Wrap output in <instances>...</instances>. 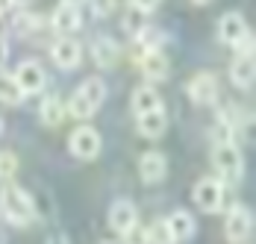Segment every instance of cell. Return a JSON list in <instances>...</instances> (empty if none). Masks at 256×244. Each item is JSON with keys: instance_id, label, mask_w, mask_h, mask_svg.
<instances>
[{"instance_id": "6da1fadb", "label": "cell", "mask_w": 256, "mask_h": 244, "mask_svg": "<svg viewBox=\"0 0 256 244\" xmlns=\"http://www.w3.org/2000/svg\"><path fill=\"white\" fill-rule=\"evenodd\" d=\"M0 212H3V218L9 220V224L26 226L30 220L36 218V203H32V197L26 194L24 188H18V186L9 182L0 192Z\"/></svg>"}, {"instance_id": "7a4b0ae2", "label": "cell", "mask_w": 256, "mask_h": 244, "mask_svg": "<svg viewBox=\"0 0 256 244\" xmlns=\"http://www.w3.org/2000/svg\"><path fill=\"white\" fill-rule=\"evenodd\" d=\"M212 162H215L218 174H221L227 182L242 180V174H244V156H242V150H238L236 144H215V150H212Z\"/></svg>"}, {"instance_id": "3957f363", "label": "cell", "mask_w": 256, "mask_h": 244, "mask_svg": "<svg viewBox=\"0 0 256 244\" xmlns=\"http://www.w3.org/2000/svg\"><path fill=\"white\" fill-rule=\"evenodd\" d=\"M250 230H254V212L248 206L236 203L230 212H227V218H224V236H227V242L242 244L250 236Z\"/></svg>"}, {"instance_id": "277c9868", "label": "cell", "mask_w": 256, "mask_h": 244, "mask_svg": "<svg viewBox=\"0 0 256 244\" xmlns=\"http://www.w3.org/2000/svg\"><path fill=\"white\" fill-rule=\"evenodd\" d=\"M68 150L77 156V159H94L98 153H100V132L94 130V126H77L74 132H71V138H68Z\"/></svg>"}, {"instance_id": "5b68a950", "label": "cell", "mask_w": 256, "mask_h": 244, "mask_svg": "<svg viewBox=\"0 0 256 244\" xmlns=\"http://www.w3.org/2000/svg\"><path fill=\"white\" fill-rule=\"evenodd\" d=\"M194 203L204 209V212H221L224 209V182L221 180H212L206 176L194 186Z\"/></svg>"}, {"instance_id": "8992f818", "label": "cell", "mask_w": 256, "mask_h": 244, "mask_svg": "<svg viewBox=\"0 0 256 244\" xmlns=\"http://www.w3.org/2000/svg\"><path fill=\"white\" fill-rule=\"evenodd\" d=\"M12 80L18 82V88H21L24 94H38V92L44 88V82H48L44 68H42L38 62H32V59L21 62V65L15 68V74H12Z\"/></svg>"}, {"instance_id": "52a82bcc", "label": "cell", "mask_w": 256, "mask_h": 244, "mask_svg": "<svg viewBox=\"0 0 256 244\" xmlns=\"http://www.w3.org/2000/svg\"><path fill=\"white\" fill-rule=\"evenodd\" d=\"M188 98L192 103H198V106H212L215 100H218V80H215V74L209 71H200L192 76V82H188Z\"/></svg>"}, {"instance_id": "ba28073f", "label": "cell", "mask_w": 256, "mask_h": 244, "mask_svg": "<svg viewBox=\"0 0 256 244\" xmlns=\"http://www.w3.org/2000/svg\"><path fill=\"white\" fill-rule=\"evenodd\" d=\"M50 24L56 32H62V36H68V32H77L80 24H82V15H80V6L74 0H62L56 9H53V18Z\"/></svg>"}, {"instance_id": "9c48e42d", "label": "cell", "mask_w": 256, "mask_h": 244, "mask_svg": "<svg viewBox=\"0 0 256 244\" xmlns=\"http://www.w3.org/2000/svg\"><path fill=\"white\" fill-rule=\"evenodd\" d=\"M248 32H250V30H248V21H244L242 12H227V15L218 21V38H221L224 44H230V48H236Z\"/></svg>"}, {"instance_id": "30bf717a", "label": "cell", "mask_w": 256, "mask_h": 244, "mask_svg": "<svg viewBox=\"0 0 256 244\" xmlns=\"http://www.w3.org/2000/svg\"><path fill=\"white\" fill-rule=\"evenodd\" d=\"M136 224H138V209H136L130 200H115L112 209H109V226H112L118 236H124V232H130Z\"/></svg>"}, {"instance_id": "8fae6325", "label": "cell", "mask_w": 256, "mask_h": 244, "mask_svg": "<svg viewBox=\"0 0 256 244\" xmlns=\"http://www.w3.org/2000/svg\"><path fill=\"white\" fill-rule=\"evenodd\" d=\"M50 56L62 71H71V68H77L80 59H82V48H80L77 38H59V42H53Z\"/></svg>"}, {"instance_id": "7c38bea8", "label": "cell", "mask_w": 256, "mask_h": 244, "mask_svg": "<svg viewBox=\"0 0 256 244\" xmlns=\"http://www.w3.org/2000/svg\"><path fill=\"white\" fill-rule=\"evenodd\" d=\"M138 68H142V74H144L150 82H159V80H165V76L171 74V62H168V56H165L162 50H148V53H142Z\"/></svg>"}, {"instance_id": "4fadbf2b", "label": "cell", "mask_w": 256, "mask_h": 244, "mask_svg": "<svg viewBox=\"0 0 256 244\" xmlns=\"http://www.w3.org/2000/svg\"><path fill=\"white\" fill-rule=\"evenodd\" d=\"M165 174H168V162H165V156H162L159 150L142 153V159H138V176H142L144 182H159Z\"/></svg>"}, {"instance_id": "5bb4252c", "label": "cell", "mask_w": 256, "mask_h": 244, "mask_svg": "<svg viewBox=\"0 0 256 244\" xmlns=\"http://www.w3.org/2000/svg\"><path fill=\"white\" fill-rule=\"evenodd\" d=\"M165 226H168V232H171V238H174V242H188V238L194 236V230H198L194 218H192L186 209L171 212V215L165 218Z\"/></svg>"}, {"instance_id": "9a60e30c", "label": "cell", "mask_w": 256, "mask_h": 244, "mask_svg": "<svg viewBox=\"0 0 256 244\" xmlns=\"http://www.w3.org/2000/svg\"><path fill=\"white\" fill-rule=\"evenodd\" d=\"M130 106H132V112L138 118V115H148V112L162 109V98H159V92H156L154 86H138L132 92V98H130Z\"/></svg>"}, {"instance_id": "2e32d148", "label": "cell", "mask_w": 256, "mask_h": 244, "mask_svg": "<svg viewBox=\"0 0 256 244\" xmlns=\"http://www.w3.org/2000/svg\"><path fill=\"white\" fill-rule=\"evenodd\" d=\"M230 80L238 88H250L256 80V62L254 56H236L230 65Z\"/></svg>"}, {"instance_id": "e0dca14e", "label": "cell", "mask_w": 256, "mask_h": 244, "mask_svg": "<svg viewBox=\"0 0 256 244\" xmlns=\"http://www.w3.org/2000/svg\"><path fill=\"white\" fill-rule=\"evenodd\" d=\"M92 56H94V62H98L100 68H112V65L118 62V56H121V48L115 44V38L98 36L94 44H92Z\"/></svg>"}, {"instance_id": "ac0fdd59", "label": "cell", "mask_w": 256, "mask_h": 244, "mask_svg": "<svg viewBox=\"0 0 256 244\" xmlns=\"http://www.w3.org/2000/svg\"><path fill=\"white\" fill-rule=\"evenodd\" d=\"M165 130H168V115H165L162 109L148 112V115H138V132H142L144 138H159Z\"/></svg>"}, {"instance_id": "d6986e66", "label": "cell", "mask_w": 256, "mask_h": 244, "mask_svg": "<svg viewBox=\"0 0 256 244\" xmlns=\"http://www.w3.org/2000/svg\"><path fill=\"white\" fill-rule=\"evenodd\" d=\"M77 92L82 94V100H86V103H88V106H92L94 112L100 109L103 100H106V86H103L100 76H88V80H86V82L80 86Z\"/></svg>"}, {"instance_id": "ffe728a7", "label": "cell", "mask_w": 256, "mask_h": 244, "mask_svg": "<svg viewBox=\"0 0 256 244\" xmlns=\"http://www.w3.org/2000/svg\"><path fill=\"white\" fill-rule=\"evenodd\" d=\"M42 121L48 124V126H59L62 118H65V103L56 98V94H48V98L42 100Z\"/></svg>"}, {"instance_id": "44dd1931", "label": "cell", "mask_w": 256, "mask_h": 244, "mask_svg": "<svg viewBox=\"0 0 256 244\" xmlns=\"http://www.w3.org/2000/svg\"><path fill=\"white\" fill-rule=\"evenodd\" d=\"M136 38H138L142 50L148 53V50H162V44L168 42V32H165V30H159V26H150V24H148L142 32H138V36H136Z\"/></svg>"}, {"instance_id": "7402d4cb", "label": "cell", "mask_w": 256, "mask_h": 244, "mask_svg": "<svg viewBox=\"0 0 256 244\" xmlns=\"http://www.w3.org/2000/svg\"><path fill=\"white\" fill-rule=\"evenodd\" d=\"M0 100L9 103V106H18L24 100V92L18 88V82L12 80V74H6V71H0Z\"/></svg>"}, {"instance_id": "603a6c76", "label": "cell", "mask_w": 256, "mask_h": 244, "mask_svg": "<svg viewBox=\"0 0 256 244\" xmlns=\"http://www.w3.org/2000/svg\"><path fill=\"white\" fill-rule=\"evenodd\" d=\"M148 244H177V242L171 238L165 220H154V224L148 226Z\"/></svg>"}, {"instance_id": "cb8c5ba5", "label": "cell", "mask_w": 256, "mask_h": 244, "mask_svg": "<svg viewBox=\"0 0 256 244\" xmlns=\"http://www.w3.org/2000/svg\"><path fill=\"white\" fill-rule=\"evenodd\" d=\"M65 112H71V115H74V118H80V121H88V118L94 115V109L82 100V94H80V92H74V98H71V103H68V109H65Z\"/></svg>"}, {"instance_id": "d4e9b609", "label": "cell", "mask_w": 256, "mask_h": 244, "mask_svg": "<svg viewBox=\"0 0 256 244\" xmlns=\"http://www.w3.org/2000/svg\"><path fill=\"white\" fill-rule=\"evenodd\" d=\"M148 26V15L144 12H138V9H132L130 6V12H127V18H124V30L127 32H132V36H138L142 30Z\"/></svg>"}, {"instance_id": "484cf974", "label": "cell", "mask_w": 256, "mask_h": 244, "mask_svg": "<svg viewBox=\"0 0 256 244\" xmlns=\"http://www.w3.org/2000/svg\"><path fill=\"white\" fill-rule=\"evenodd\" d=\"M15 171H18V156L12 150H0V180H12Z\"/></svg>"}, {"instance_id": "4316f807", "label": "cell", "mask_w": 256, "mask_h": 244, "mask_svg": "<svg viewBox=\"0 0 256 244\" xmlns=\"http://www.w3.org/2000/svg\"><path fill=\"white\" fill-rule=\"evenodd\" d=\"M124 244H148V226H132L130 232H124Z\"/></svg>"}, {"instance_id": "83f0119b", "label": "cell", "mask_w": 256, "mask_h": 244, "mask_svg": "<svg viewBox=\"0 0 256 244\" xmlns=\"http://www.w3.org/2000/svg\"><path fill=\"white\" fill-rule=\"evenodd\" d=\"M236 50H238V56H254V32H248V36L236 44Z\"/></svg>"}, {"instance_id": "f1b7e54d", "label": "cell", "mask_w": 256, "mask_h": 244, "mask_svg": "<svg viewBox=\"0 0 256 244\" xmlns=\"http://www.w3.org/2000/svg\"><path fill=\"white\" fill-rule=\"evenodd\" d=\"M130 3H132V9H138V12H144V15H148V12H154L162 0H130Z\"/></svg>"}, {"instance_id": "f546056e", "label": "cell", "mask_w": 256, "mask_h": 244, "mask_svg": "<svg viewBox=\"0 0 256 244\" xmlns=\"http://www.w3.org/2000/svg\"><path fill=\"white\" fill-rule=\"evenodd\" d=\"M92 3H94V12H98V15H112V9H115V3H112V0H92Z\"/></svg>"}, {"instance_id": "4dcf8cb0", "label": "cell", "mask_w": 256, "mask_h": 244, "mask_svg": "<svg viewBox=\"0 0 256 244\" xmlns=\"http://www.w3.org/2000/svg\"><path fill=\"white\" fill-rule=\"evenodd\" d=\"M38 26V18H30V15H18V30H32Z\"/></svg>"}, {"instance_id": "1f68e13d", "label": "cell", "mask_w": 256, "mask_h": 244, "mask_svg": "<svg viewBox=\"0 0 256 244\" xmlns=\"http://www.w3.org/2000/svg\"><path fill=\"white\" fill-rule=\"evenodd\" d=\"M6 50H9V48H6V42H3V38H0V62H3V59H6Z\"/></svg>"}, {"instance_id": "d6a6232c", "label": "cell", "mask_w": 256, "mask_h": 244, "mask_svg": "<svg viewBox=\"0 0 256 244\" xmlns=\"http://www.w3.org/2000/svg\"><path fill=\"white\" fill-rule=\"evenodd\" d=\"M48 244H68V238H65V236H59V238H53V242H48Z\"/></svg>"}, {"instance_id": "836d02e7", "label": "cell", "mask_w": 256, "mask_h": 244, "mask_svg": "<svg viewBox=\"0 0 256 244\" xmlns=\"http://www.w3.org/2000/svg\"><path fill=\"white\" fill-rule=\"evenodd\" d=\"M6 3H12V6H26L30 0H6Z\"/></svg>"}, {"instance_id": "e575fe53", "label": "cell", "mask_w": 256, "mask_h": 244, "mask_svg": "<svg viewBox=\"0 0 256 244\" xmlns=\"http://www.w3.org/2000/svg\"><path fill=\"white\" fill-rule=\"evenodd\" d=\"M192 3H198V6H206V3H209V0H192Z\"/></svg>"}, {"instance_id": "d590c367", "label": "cell", "mask_w": 256, "mask_h": 244, "mask_svg": "<svg viewBox=\"0 0 256 244\" xmlns=\"http://www.w3.org/2000/svg\"><path fill=\"white\" fill-rule=\"evenodd\" d=\"M0 15H3V3H0Z\"/></svg>"}, {"instance_id": "8d00e7d4", "label": "cell", "mask_w": 256, "mask_h": 244, "mask_svg": "<svg viewBox=\"0 0 256 244\" xmlns=\"http://www.w3.org/2000/svg\"><path fill=\"white\" fill-rule=\"evenodd\" d=\"M0 244H6V242H3V236H0Z\"/></svg>"}, {"instance_id": "74e56055", "label": "cell", "mask_w": 256, "mask_h": 244, "mask_svg": "<svg viewBox=\"0 0 256 244\" xmlns=\"http://www.w3.org/2000/svg\"><path fill=\"white\" fill-rule=\"evenodd\" d=\"M0 126H3V121H0Z\"/></svg>"}]
</instances>
